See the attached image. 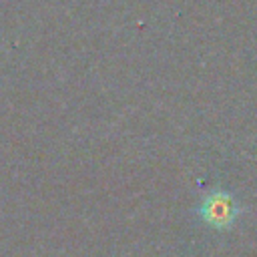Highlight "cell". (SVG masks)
Here are the masks:
<instances>
[{
	"mask_svg": "<svg viewBox=\"0 0 257 257\" xmlns=\"http://www.w3.org/2000/svg\"><path fill=\"white\" fill-rule=\"evenodd\" d=\"M241 213H243V207L237 203V199L231 193L221 191V189L209 193L199 205V217L209 227L219 229V231L231 229L237 223Z\"/></svg>",
	"mask_w": 257,
	"mask_h": 257,
	"instance_id": "cell-1",
	"label": "cell"
}]
</instances>
